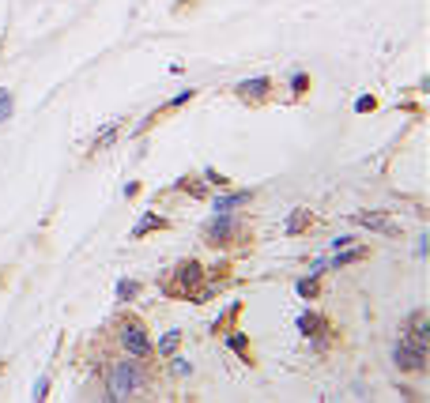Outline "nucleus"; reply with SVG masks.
Returning <instances> with one entry per match:
<instances>
[{
  "mask_svg": "<svg viewBox=\"0 0 430 403\" xmlns=\"http://www.w3.org/2000/svg\"><path fill=\"white\" fill-rule=\"evenodd\" d=\"M147 388V373L140 366V358H121L110 366L106 373V399L110 403H121V399H132L136 392Z\"/></svg>",
  "mask_w": 430,
  "mask_h": 403,
  "instance_id": "f257e3e1",
  "label": "nucleus"
},
{
  "mask_svg": "<svg viewBox=\"0 0 430 403\" xmlns=\"http://www.w3.org/2000/svg\"><path fill=\"white\" fill-rule=\"evenodd\" d=\"M208 283V272L200 260H181L178 267L170 272V283H166V294L170 298H193V294Z\"/></svg>",
  "mask_w": 430,
  "mask_h": 403,
  "instance_id": "f03ea898",
  "label": "nucleus"
},
{
  "mask_svg": "<svg viewBox=\"0 0 430 403\" xmlns=\"http://www.w3.org/2000/svg\"><path fill=\"white\" fill-rule=\"evenodd\" d=\"M117 343H121V351H125L129 358H140V362H147V358L155 354L151 335H147V328L140 325L136 317L121 320V328H117Z\"/></svg>",
  "mask_w": 430,
  "mask_h": 403,
  "instance_id": "7ed1b4c3",
  "label": "nucleus"
},
{
  "mask_svg": "<svg viewBox=\"0 0 430 403\" xmlns=\"http://www.w3.org/2000/svg\"><path fill=\"white\" fill-rule=\"evenodd\" d=\"M393 362L400 373H423L426 369V347L415 343L411 335H400L396 347H393Z\"/></svg>",
  "mask_w": 430,
  "mask_h": 403,
  "instance_id": "20e7f679",
  "label": "nucleus"
},
{
  "mask_svg": "<svg viewBox=\"0 0 430 403\" xmlns=\"http://www.w3.org/2000/svg\"><path fill=\"white\" fill-rule=\"evenodd\" d=\"M238 234V219H234V211H215L208 226H204V241L211 249H219V245H231Z\"/></svg>",
  "mask_w": 430,
  "mask_h": 403,
  "instance_id": "39448f33",
  "label": "nucleus"
},
{
  "mask_svg": "<svg viewBox=\"0 0 430 403\" xmlns=\"http://www.w3.org/2000/svg\"><path fill=\"white\" fill-rule=\"evenodd\" d=\"M299 332L306 335V340H317V343H325V340H332V325L321 313H314V309H306V313L299 317Z\"/></svg>",
  "mask_w": 430,
  "mask_h": 403,
  "instance_id": "423d86ee",
  "label": "nucleus"
},
{
  "mask_svg": "<svg viewBox=\"0 0 430 403\" xmlns=\"http://www.w3.org/2000/svg\"><path fill=\"white\" fill-rule=\"evenodd\" d=\"M351 219H355L359 226H366V230H374V234H385V238H396V234H400V226L389 223L385 211H355Z\"/></svg>",
  "mask_w": 430,
  "mask_h": 403,
  "instance_id": "0eeeda50",
  "label": "nucleus"
},
{
  "mask_svg": "<svg viewBox=\"0 0 430 403\" xmlns=\"http://www.w3.org/2000/svg\"><path fill=\"white\" fill-rule=\"evenodd\" d=\"M234 95L241 102H264L268 95H272V79L268 76H257V79H241V83L234 87Z\"/></svg>",
  "mask_w": 430,
  "mask_h": 403,
  "instance_id": "6e6552de",
  "label": "nucleus"
},
{
  "mask_svg": "<svg viewBox=\"0 0 430 403\" xmlns=\"http://www.w3.org/2000/svg\"><path fill=\"white\" fill-rule=\"evenodd\" d=\"M404 335H411L415 343L430 347V317H426V309H415V313L408 317V328H404Z\"/></svg>",
  "mask_w": 430,
  "mask_h": 403,
  "instance_id": "1a4fd4ad",
  "label": "nucleus"
},
{
  "mask_svg": "<svg viewBox=\"0 0 430 403\" xmlns=\"http://www.w3.org/2000/svg\"><path fill=\"white\" fill-rule=\"evenodd\" d=\"M370 257V245H344V249H336L332 257L325 260V267H347V264H355V260H366Z\"/></svg>",
  "mask_w": 430,
  "mask_h": 403,
  "instance_id": "9d476101",
  "label": "nucleus"
},
{
  "mask_svg": "<svg viewBox=\"0 0 430 403\" xmlns=\"http://www.w3.org/2000/svg\"><path fill=\"white\" fill-rule=\"evenodd\" d=\"M249 200H253V189H238V193L219 189V196L211 200V208H215V211H238L241 204H249Z\"/></svg>",
  "mask_w": 430,
  "mask_h": 403,
  "instance_id": "9b49d317",
  "label": "nucleus"
},
{
  "mask_svg": "<svg viewBox=\"0 0 430 403\" xmlns=\"http://www.w3.org/2000/svg\"><path fill=\"white\" fill-rule=\"evenodd\" d=\"M310 226H314V211L294 208V211H291V219L284 223V234H287V238H294V234H306Z\"/></svg>",
  "mask_w": 430,
  "mask_h": 403,
  "instance_id": "f8f14e48",
  "label": "nucleus"
},
{
  "mask_svg": "<svg viewBox=\"0 0 430 403\" xmlns=\"http://www.w3.org/2000/svg\"><path fill=\"white\" fill-rule=\"evenodd\" d=\"M166 226H170V219H166V215L144 211V219H140L136 226H132V238H147V234H151V230H166Z\"/></svg>",
  "mask_w": 430,
  "mask_h": 403,
  "instance_id": "ddd939ff",
  "label": "nucleus"
},
{
  "mask_svg": "<svg viewBox=\"0 0 430 403\" xmlns=\"http://www.w3.org/2000/svg\"><path fill=\"white\" fill-rule=\"evenodd\" d=\"M226 347H231L246 366H253V351H249V335L246 332H226Z\"/></svg>",
  "mask_w": 430,
  "mask_h": 403,
  "instance_id": "4468645a",
  "label": "nucleus"
},
{
  "mask_svg": "<svg viewBox=\"0 0 430 403\" xmlns=\"http://www.w3.org/2000/svg\"><path fill=\"white\" fill-rule=\"evenodd\" d=\"M117 132H121V121H110V125H106V128L99 132V136L91 140V151H95V155H99V151H106V147H110V143L117 140Z\"/></svg>",
  "mask_w": 430,
  "mask_h": 403,
  "instance_id": "2eb2a0df",
  "label": "nucleus"
},
{
  "mask_svg": "<svg viewBox=\"0 0 430 403\" xmlns=\"http://www.w3.org/2000/svg\"><path fill=\"white\" fill-rule=\"evenodd\" d=\"M294 290H299V298H317V290H321V279H317V272L302 275L299 283H294Z\"/></svg>",
  "mask_w": 430,
  "mask_h": 403,
  "instance_id": "dca6fc26",
  "label": "nucleus"
},
{
  "mask_svg": "<svg viewBox=\"0 0 430 403\" xmlns=\"http://www.w3.org/2000/svg\"><path fill=\"white\" fill-rule=\"evenodd\" d=\"M174 189H178V193H189V196H208V189H204V185H200V178H178V181H174Z\"/></svg>",
  "mask_w": 430,
  "mask_h": 403,
  "instance_id": "f3484780",
  "label": "nucleus"
},
{
  "mask_svg": "<svg viewBox=\"0 0 430 403\" xmlns=\"http://www.w3.org/2000/svg\"><path fill=\"white\" fill-rule=\"evenodd\" d=\"M287 87H291V95H294V98H302L306 91H310V76H306L302 68H299V72H291V79H287Z\"/></svg>",
  "mask_w": 430,
  "mask_h": 403,
  "instance_id": "a211bd4d",
  "label": "nucleus"
},
{
  "mask_svg": "<svg viewBox=\"0 0 430 403\" xmlns=\"http://www.w3.org/2000/svg\"><path fill=\"white\" fill-rule=\"evenodd\" d=\"M136 294H140V283H136V279H121V283H117V302H132Z\"/></svg>",
  "mask_w": 430,
  "mask_h": 403,
  "instance_id": "6ab92c4d",
  "label": "nucleus"
},
{
  "mask_svg": "<svg viewBox=\"0 0 430 403\" xmlns=\"http://www.w3.org/2000/svg\"><path fill=\"white\" fill-rule=\"evenodd\" d=\"M178 347H181V332H166V335H163V343H159V354L170 358L174 351H178Z\"/></svg>",
  "mask_w": 430,
  "mask_h": 403,
  "instance_id": "aec40b11",
  "label": "nucleus"
},
{
  "mask_svg": "<svg viewBox=\"0 0 430 403\" xmlns=\"http://www.w3.org/2000/svg\"><path fill=\"white\" fill-rule=\"evenodd\" d=\"M193 98H196V91H193V87H189V91H178V95H174V98H170V102L163 106V110H178V106L193 102Z\"/></svg>",
  "mask_w": 430,
  "mask_h": 403,
  "instance_id": "412c9836",
  "label": "nucleus"
},
{
  "mask_svg": "<svg viewBox=\"0 0 430 403\" xmlns=\"http://www.w3.org/2000/svg\"><path fill=\"white\" fill-rule=\"evenodd\" d=\"M11 106H16V102H11V91H0V125L11 117Z\"/></svg>",
  "mask_w": 430,
  "mask_h": 403,
  "instance_id": "4be33fe9",
  "label": "nucleus"
},
{
  "mask_svg": "<svg viewBox=\"0 0 430 403\" xmlns=\"http://www.w3.org/2000/svg\"><path fill=\"white\" fill-rule=\"evenodd\" d=\"M204 181H211V185H219V189H226V185H231V178H226V173H219V170H204Z\"/></svg>",
  "mask_w": 430,
  "mask_h": 403,
  "instance_id": "5701e85b",
  "label": "nucleus"
},
{
  "mask_svg": "<svg viewBox=\"0 0 430 403\" xmlns=\"http://www.w3.org/2000/svg\"><path fill=\"white\" fill-rule=\"evenodd\" d=\"M370 110H378V98H374V95H362V98L355 102V113H370Z\"/></svg>",
  "mask_w": 430,
  "mask_h": 403,
  "instance_id": "b1692460",
  "label": "nucleus"
},
{
  "mask_svg": "<svg viewBox=\"0 0 430 403\" xmlns=\"http://www.w3.org/2000/svg\"><path fill=\"white\" fill-rule=\"evenodd\" d=\"M170 366H174V373H178V377H189V373H193V362H185V358H174Z\"/></svg>",
  "mask_w": 430,
  "mask_h": 403,
  "instance_id": "393cba45",
  "label": "nucleus"
},
{
  "mask_svg": "<svg viewBox=\"0 0 430 403\" xmlns=\"http://www.w3.org/2000/svg\"><path fill=\"white\" fill-rule=\"evenodd\" d=\"M46 392H49V377H38L34 381V399H46Z\"/></svg>",
  "mask_w": 430,
  "mask_h": 403,
  "instance_id": "a878e982",
  "label": "nucleus"
},
{
  "mask_svg": "<svg viewBox=\"0 0 430 403\" xmlns=\"http://www.w3.org/2000/svg\"><path fill=\"white\" fill-rule=\"evenodd\" d=\"M344 245H355V238H351V234H344V238H336V241H332V252H336V249H344Z\"/></svg>",
  "mask_w": 430,
  "mask_h": 403,
  "instance_id": "bb28decb",
  "label": "nucleus"
},
{
  "mask_svg": "<svg viewBox=\"0 0 430 403\" xmlns=\"http://www.w3.org/2000/svg\"><path fill=\"white\" fill-rule=\"evenodd\" d=\"M125 196H129V200L140 196V181H129V185H125Z\"/></svg>",
  "mask_w": 430,
  "mask_h": 403,
  "instance_id": "cd10ccee",
  "label": "nucleus"
}]
</instances>
